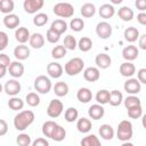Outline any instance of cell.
Segmentation results:
<instances>
[{
	"label": "cell",
	"instance_id": "obj_13",
	"mask_svg": "<svg viewBox=\"0 0 146 146\" xmlns=\"http://www.w3.org/2000/svg\"><path fill=\"white\" fill-rule=\"evenodd\" d=\"M95 63L97 65V68H102V70H105V68H108L112 64V59L110 57V55L105 54V52H100L96 56L95 58Z\"/></svg>",
	"mask_w": 146,
	"mask_h": 146
},
{
	"label": "cell",
	"instance_id": "obj_59",
	"mask_svg": "<svg viewBox=\"0 0 146 146\" xmlns=\"http://www.w3.org/2000/svg\"><path fill=\"white\" fill-rule=\"evenodd\" d=\"M121 1H122V0H113L112 2H113V3H121Z\"/></svg>",
	"mask_w": 146,
	"mask_h": 146
},
{
	"label": "cell",
	"instance_id": "obj_37",
	"mask_svg": "<svg viewBox=\"0 0 146 146\" xmlns=\"http://www.w3.org/2000/svg\"><path fill=\"white\" fill-rule=\"evenodd\" d=\"M123 104H124L125 108L129 110V108H131V107L141 105V102H140V99H139L137 96H135V95H130V96H128L127 98L123 99Z\"/></svg>",
	"mask_w": 146,
	"mask_h": 146
},
{
	"label": "cell",
	"instance_id": "obj_10",
	"mask_svg": "<svg viewBox=\"0 0 146 146\" xmlns=\"http://www.w3.org/2000/svg\"><path fill=\"white\" fill-rule=\"evenodd\" d=\"M124 91H127L128 94L130 95H136L138 92H140L141 90V84L139 83V81L137 79H133V78H130L128 79L125 82H124Z\"/></svg>",
	"mask_w": 146,
	"mask_h": 146
},
{
	"label": "cell",
	"instance_id": "obj_51",
	"mask_svg": "<svg viewBox=\"0 0 146 146\" xmlns=\"http://www.w3.org/2000/svg\"><path fill=\"white\" fill-rule=\"evenodd\" d=\"M137 80L139 81V83H146V68H140L137 72Z\"/></svg>",
	"mask_w": 146,
	"mask_h": 146
},
{
	"label": "cell",
	"instance_id": "obj_39",
	"mask_svg": "<svg viewBox=\"0 0 146 146\" xmlns=\"http://www.w3.org/2000/svg\"><path fill=\"white\" fill-rule=\"evenodd\" d=\"M15 3L13 0H0V11L8 15L11 14V11L14 10Z\"/></svg>",
	"mask_w": 146,
	"mask_h": 146
},
{
	"label": "cell",
	"instance_id": "obj_33",
	"mask_svg": "<svg viewBox=\"0 0 146 146\" xmlns=\"http://www.w3.org/2000/svg\"><path fill=\"white\" fill-rule=\"evenodd\" d=\"M65 137H66V130H65L62 125H59V124L57 123V125H56L55 130L52 131L50 138H51L52 140H55V141H62V140L65 139Z\"/></svg>",
	"mask_w": 146,
	"mask_h": 146
},
{
	"label": "cell",
	"instance_id": "obj_1",
	"mask_svg": "<svg viewBox=\"0 0 146 146\" xmlns=\"http://www.w3.org/2000/svg\"><path fill=\"white\" fill-rule=\"evenodd\" d=\"M34 119H35V115L32 111H30V110L21 111L14 117V127L16 130L23 131L33 123Z\"/></svg>",
	"mask_w": 146,
	"mask_h": 146
},
{
	"label": "cell",
	"instance_id": "obj_20",
	"mask_svg": "<svg viewBox=\"0 0 146 146\" xmlns=\"http://www.w3.org/2000/svg\"><path fill=\"white\" fill-rule=\"evenodd\" d=\"M99 16L104 19H108V18H112L115 14V8L113 5L111 3H104L100 6L99 8Z\"/></svg>",
	"mask_w": 146,
	"mask_h": 146
},
{
	"label": "cell",
	"instance_id": "obj_50",
	"mask_svg": "<svg viewBox=\"0 0 146 146\" xmlns=\"http://www.w3.org/2000/svg\"><path fill=\"white\" fill-rule=\"evenodd\" d=\"M10 63H11V62H10L9 56L6 55V54H3V52H0V65L8 68L9 65H10Z\"/></svg>",
	"mask_w": 146,
	"mask_h": 146
},
{
	"label": "cell",
	"instance_id": "obj_58",
	"mask_svg": "<svg viewBox=\"0 0 146 146\" xmlns=\"http://www.w3.org/2000/svg\"><path fill=\"white\" fill-rule=\"evenodd\" d=\"M121 146H135V145L132 143H130V141H123V144Z\"/></svg>",
	"mask_w": 146,
	"mask_h": 146
},
{
	"label": "cell",
	"instance_id": "obj_28",
	"mask_svg": "<svg viewBox=\"0 0 146 146\" xmlns=\"http://www.w3.org/2000/svg\"><path fill=\"white\" fill-rule=\"evenodd\" d=\"M49 29H51L52 31H55L56 33H58L59 35H62L64 32H66V30H67V24H66V22H65L64 19H55V21L51 23V25H50Z\"/></svg>",
	"mask_w": 146,
	"mask_h": 146
},
{
	"label": "cell",
	"instance_id": "obj_11",
	"mask_svg": "<svg viewBox=\"0 0 146 146\" xmlns=\"http://www.w3.org/2000/svg\"><path fill=\"white\" fill-rule=\"evenodd\" d=\"M139 55V50L136 46L133 44H130V46H127L123 48L122 50V57L127 60V62H132L135 60Z\"/></svg>",
	"mask_w": 146,
	"mask_h": 146
},
{
	"label": "cell",
	"instance_id": "obj_23",
	"mask_svg": "<svg viewBox=\"0 0 146 146\" xmlns=\"http://www.w3.org/2000/svg\"><path fill=\"white\" fill-rule=\"evenodd\" d=\"M76 98L80 103L87 104L92 99V92L89 88H80L76 92Z\"/></svg>",
	"mask_w": 146,
	"mask_h": 146
},
{
	"label": "cell",
	"instance_id": "obj_9",
	"mask_svg": "<svg viewBox=\"0 0 146 146\" xmlns=\"http://www.w3.org/2000/svg\"><path fill=\"white\" fill-rule=\"evenodd\" d=\"M96 34L100 39H108L112 35V26L107 22H99L96 25Z\"/></svg>",
	"mask_w": 146,
	"mask_h": 146
},
{
	"label": "cell",
	"instance_id": "obj_15",
	"mask_svg": "<svg viewBox=\"0 0 146 146\" xmlns=\"http://www.w3.org/2000/svg\"><path fill=\"white\" fill-rule=\"evenodd\" d=\"M63 71H64V68L59 63L52 62V63H49L47 65V73L49 74L50 78H54V79L60 78L63 74Z\"/></svg>",
	"mask_w": 146,
	"mask_h": 146
},
{
	"label": "cell",
	"instance_id": "obj_42",
	"mask_svg": "<svg viewBox=\"0 0 146 146\" xmlns=\"http://www.w3.org/2000/svg\"><path fill=\"white\" fill-rule=\"evenodd\" d=\"M48 15L47 14H44V13H39V14H36L34 17H33V24L35 25V26H39V27H41V26H44L46 24H47V22H48Z\"/></svg>",
	"mask_w": 146,
	"mask_h": 146
},
{
	"label": "cell",
	"instance_id": "obj_4",
	"mask_svg": "<svg viewBox=\"0 0 146 146\" xmlns=\"http://www.w3.org/2000/svg\"><path fill=\"white\" fill-rule=\"evenodd\" d=\"M52 11L58 17L70 18L74 14V7L68 2H58L52 7Z\"/></svg>",
	"mask_w": 146,
	"mask_h": 146
},
{
	"label": "cell",
	"instance_id": "obj_25",
	"mask_svg": "<svg viewBox=\"0 0 146 146\" xmlns=\"http://www.w3.org/2000/svg\"><path fill=\"white\" fill-rule=\"evenodd\" d=\"M100 137L105 140H111L113 137H114V129L112 128V125L107 124V123H104L99 127V130H98Z\"/></svg>",
	"mask_w": 146,
	"mask_h": 146
},
{
	"label": "cell",
	"instance_id": "obj_14",
	"mask_svg": "<svg viewBox=\"0 0 146 146\" xmlns=\"http://www.w3.org/2000/svg\"><path fill=\"white\" fill-rule=\"evenodd\" d=\"M24 65L18 62V60H15V62H11L9 67H8V71H9V74L15 78V79H18L21 78L23 74H24Z\"/></svg>",
	"mask_w": 146,
	"mask_h": 146
},
{
	"label": "cell",
	"instance_id": "obj_35",
	"mask_svg": "<svg viewBox=\"0 0 146 146\" xmlns=\"http://www.w3.org/2000/svg\"><path fill=\"white\" fill-rule=\"evenodd\" d=\"M56 125H57V123H56L55 121H51V120L46 121V122L42 124V133H43V136L50 138L52 131H54L55 128H56Z\"/></svg>",
	"mask_w": 146,
	"mask_h": 146
},
{
	"label": "cell",
	"instance_id": "obj_54",
	"mask_svg": "<svg viewBox=\"0 0 146 146\" xmlns=\"http://www.w3.org/2000/svg\"><path fill=\"white\" fill-rule=\"evenodd\" d=\"M135 5H136L137 9H139L141 13H144V10L146 9V1L145 0H137L135 2Z\"/></svg>",
	"mask_w": 146,
	"mask_h": 146
},
{
	"label": "cell",
	"instance_id": "obj_3",
	"mask_svg": "<svg viewBox=\"0 0 146 146\" xmlns=\"http://www.w3.org/2000/svg\"><path fill=\"white\" fill-rule=\"evenodd\" d=\"M83 67H84V62L79 57H74L65 64L64 71L67 75L74 76V75H78L79 73H81Z\"/></svg>",
	"mask_w": 146,
	"mask_h": 146
},
{
	"label": "cell",
	"instance_id": "obj_17",
	"mask_svg": "<svg viewBox=\"0 0 146 146\" xmlns=\"http://www.w3.org/2000/svg\"><path fill=\"white\" fill-rule=\"evenodd\" d=\"M21 23V19L19 17L16 15V14H8L3 17V25L7 27V29H16Z\"/></svg>",
	"mask_w": 146,
	"mask_h": 146
},
{
	"label": "cell",
	"instance_id": "obj_44",
	"mask_svg": "<svg viewBox=\"0 0 146 146\" xmlns=\"http://www.w3.org/2000/svg\"><path fill=\"white\" fill-rule=\"evenodd\" d=\"M25 100H26L27 105H30L31 107H35L40 104V97L36 92H29L25 97Z\"/></svg>",
	"mask_w": 146,
	"mask_h": 146
},
{
	"label": "cell",
	"instance_id": "obj_46",
	"mask_svg": "<svg viewBox=\"0 0 146 146\" xmlns=\"http://www.w3.org/2000/svg\"><path fill=\"white\" fill-rule=\"evenodd\" d=\"M70 27L75 32H80L84 27V22L82 18H73L70 23Z\"/></svg>",
	"mask_w": 146,
	"mask_h": 146
},
{
	"label": "cell",
	"instance_id": "obj_38",
	"mask_svg": "<svg viewBox=\"0 0 146 146\" xmlns=\"http://www.w3.org/2000/svg\"><path fill=\"white\" fill-rule=\"evenodd\" d=\"M8 107L13 111H19L24 107V100H22L19 97H11L8 100Z\"/></svg>",
	"mask_w": 146,
	"mask_h": 146
},
{
	"label": "cell",
	"instance_id": "obj_47",
	"mask_svg": "<svg viewBox=\"0 0 146 146\" xmlns=\"http://www.w3.org/2000/svg\"><path fill=\"white\" fill-rule=\"evenodd\" d=\"M143 115V107L141 105L139 106H135L128 110V116L131 119H139Z\"/></svg>",
	"mask_w": 146,
	"mask_h": 146
},
{
	"label": "cell",
	"instance_id": "obj_45",
	"mask_svg": "<svg viewBox=\"0 0 146 146\" xmlns=\"http://www.w3.org/2000/svg\"><path fill=\"white\" fill-rule=\"evenodd\" d=\"M16 143H17L18 146H30L32 144V139H31L30 135H27V133H21V135L17 136Z\"/></svg>",
	"mask_w": 146,
	"mask_h": 146
},
{
	"label": "cell",
	"instance_id": "obj_34",
	"mask_svg": "<svg viewBox=\"0 0 146 146\" xmlns=\"http://www.w3.org/2000/svg\"><path fill=\"white\" fill-rule=\"evenodd\" d=\"M78 47L81 51L87 52L92 48V40L89 36H82L79 41H78Z\"/></svg>",
	"mask_w": 146,
	"mask_h": 146
},
{
	"label": "cell",
	"instance_id": "obj_24",
	"mask_svg": "<svg viewBox=\"0 0 146 146\" xmlns=\"http://www.w3.org/2000/svg\"><path fill=\"white\" fill-rule=\"evenodd\" d=\"M123 36H124V40L125 41L132 43V42L137 41V39L139 38V31L136 27H133V26H129V27H127L124 30Z\"/></svg>",
	"mask_w": 146,
	"mask_h": 146
},
{
	"label": "cell",
	"instance_id": "obj_8",
	"mask_svg": "<svg viewBox=\"0 0 146 146\" xmlns=\"http://www.w3.org/2000/svg\"><path fill=\"white\" fill-rule=\"evenodd\" d=\"M44 5L43 0H25L23 2V8L27 14H35Z\"/></svg>",
	"mask_w": 146,
	"mask_h": 146
},
{
	"label": "cell",
	"instance_id": "obj_27",
	"mask_svg": "<svg viewBox=\"0 0 146 146\" xmlns=\"http://www.w3.org/2000/svg\"><path fill=\"white\" fill-rule=\"evenodd\" d=\"M133 10L130 8V7H128V6H123V7H121L120 9H119V11H117V16L123 21V22H130V21H132V18H133Z\"/></svg>",
	"mask_w": 146,
	"mask_h": 146
},
{
	"label": "cell",
	"instance_id": "obj_12",
	"mask_svg": "<svg viewBox=\"0 0 146 146\" xmlns=\"http://www.w3.org/2000/svg\"><path fill=\"white\" fill-rule=\"evenodd\" d=\"M83 78L86 81L88 82H96L99 80L100 78V72H99V68L95 67V66H90V67H87L84 71H83Z\"/></svg>",
	"mask_w": 146,
	"mask_h": 146
},
{
	"label": "cell",
	"instance_id": "obj_5",
	"mask_svg": "<svg viewBox=\"0 0 146 146\" xmlns=\"http://www.w3.org/2000/svg\"><path fill=\"white\" fill-rule=\"evenodd\" d=\"M51 81L46 75H39L34 80V89L40 94H48L51 90Z\"/></svg>",
	"mask_w": 146,
	"mask_h": 146
},
{
	"label": "cell",
	"instance_id": "obj_29",
	"mask_svg": "<svg viewBox=\"0 0 146 146\" xmlns=\"http://www.w3.org/2000/svg\"><path fill=\"white\" fill-rule=\"evenodd\" d=\"M123 102V95L121 91L119 90H112L110 91V100H108V104L111 106H119L121 105V103Z\"/></svg>",
	"mask_w": 146,
	"mask_h": 146
},
{
	"label": "cell",
	"instance_id": "obj_22",
	"mask_svg": "<svg viewBox=\"0 0 146 146\" xmlns=\"http://www.w3.org/2000/svg\"><path fill=\"white\" fill-rule=\"evenodd\" d=\"M29 42H30V46H31L32 48H34V49H40V48H42L43 44H44V36H43L41 33H33V34H31Z\"/></svg>",
	"mask_w": 146,
	"mask_h": 146
},
{
	"label": "cell",
	"instance_id": "obj_19",
	"mask_svg": "<svg viewBox=\"0 0 146 146\" xmlns=\"http://www.w3.org/2000/svg\"><path fill=\"white\" fill-rule=\"evenodd\" d=\"M119 71H120V73H121L122 76L131 78L136 73V66L131 62H124V63H122L120 65Z\"/></svg>",
	"mask_w": 146,
	"mask_h": 146
},
{
	"label": "cell",
	"instance_id": "obj_18",
	"mask_svg": "<svg viewBox=\"0 0 146 146\" xmlns=\"http://www.w3.org/2000/svg\"><path fill=\"white\" fill-rule=\"evenodd\" d=\"M14 56L18 60H24L30 57V48L25 44H19L14 49Z\"/></svg>",
	"mask_w": 146,
	"mask_h": 146
},
{
	"label": "cell",
	"instance_id": "obj_31",
	"mask_svg": "<svg viewBox=\"0 0 146 146\" xmlns=\"http://www.w3.org/2000/svg\"><path fill=\"white\" fill-rule=\"evenodd\" d=\"M81 146H102L100 140L96 135H88L81 139Z\"/></svg>",
	"mask_w": 146,
	"mask_h": 146
},
{
	"label": "cell",
	"instance_id": "obj_30",
	"mask_svg": "<svg viewBox=\"0 0 146 146\" xmlns=\"http://www.w3.org/2000/svg\"><path fill=\"white\" fill-rule=\"evenodd\" d=\"M54 92L56 96L58 97H64L68 94V86L66 82L64 81H59V82H56L55 86H54Z\"/></svg>",
	"mask_w": 146,
	"mask_h": 146
},
{
	"label": "cell",
	"instance_id": "obj_6",
	"mask_svg": "<svg viewBox=\"0 0 146 146\" xmlns=\"http://www.w3.org/2000/svg\"><path fill=\"white\" fill-rule=\"evenodd\" d=\"M64 110V105L59 99H51L47 107V114L49 117H58Z\"/></svg>",
	"mask_w": 146,
	"mask_h": 146
},
{
	"label": "cell",
	"instance_id": "obj_36",
	"mask_svg": "<svg viewBox=\"0 0 146 146\" xmlns=\"http://www.w3.org/2000/svg\"><path fill=\"white\" fill-rule=\"evenodd\" d=\"M96 100L99 105H104V104H108L110 100V91L106 89H102L98 90L96 94Z\"/></svg>",
	"mask_w": 146,
	"mask_h": 146
},
{
	"label": "cell",
	"instance_id": "obj_40",
	"mask_svg": "<svg viewBox=\"0 0 146 146\" xmlns=\"http://www.w3.org/2000/svg\"><path fill=\"white\" fill-rule=\"evenodd\" d=\"M66 56V49L63 44H58V46H55L52 49H51V57L55 58V59H60L63 57Z\"/></svg>",
	"mask_w": 146,
	"mask_h": 146
},
{
	"label": "cell",
	"instance_id": "obj_49",
	"mask_svg": "<svg viewBox=\"0 0 146 146\" xmlns=\"http://www.w3.org/2000/svg\"><path fill=\"white\" fill-rule=\"evenodd\" d=\"M8 42H9L8 34L6 32H3V31H0V52L7 48Z\"/></svg>",
	"mask_w": 146,
	"mask_h": 146
},
{
	"label": "cell",
	"instance_id": "obj_21",
	"mask_svg": "<svg viewBox=\"0 0 146 146\" xmlns=\"http://www.w3.org/2000/svg\"><path fill=\"white\" fill-rule=\"evenodd\" d=\"M30 31L26 29V27H17V30L15 31V38L16 40L21 43V44H24L25 42H27L30 40Z\"/></svg>",
	"mask_w": 146,
	"mask_h": 146
},
{
	"label": "cell",
	"instance_id": "obj_60",
	"mask_svg": "<svg viewBox=\"0 0 146 146\" xmlns=\"http://www.w3.org/2000/svg\"><path fill=\"white\" fill-rule=\"evenodd\" d=\"M2 89H3V87L1 86V83H0V94H1V91H2Z\"/></svg>",
	"mask_w": 146,
	"mask_h": 146
},
{
	"label": "cell",
	"instance_id": "obj_2",
	"mask_svg": "<svg viewBox=\"0 0 146 146\" xmlns=\"http://www.w3.org/2000/svg\"><path fill=\"white\" fill-rule=\"evenodd\" d=\"M133 135L132 123L128 120H123L119 123L117 130H116V137L121 141H129Z\"/></svg>",
	"mask_w": 146,
	"mask_h": 146
},
{
	"label": "cell",
	"instance_id": "obj_55",
	"mask_svg": "<svg viewBox=\"0 0 146 146\" xmlns=\"http://www.w3.org/2000/svg\"><path fill=\"white\" fill-rule=\"evenodd\" d=\"M137 21L140 25H146V13H139L137 15Z\"/></svg>",
	"mask_w": 146,
	"mask_h": 146
},
{
	"label": "cell",
	"instance_id": "obj_56",
	"mask_svg": "<svg viewBox=\"0 0 146 146\" xmlns=\"http://www.w3.org/2000/svg\"><path fill=\"white\" fill-rule=\"evenodd\" d=\"M139 47L143 50H146V34H141L139 35Z\"/></svg>",
	"mask_w": 146,
	"mask_h": 146
},
{
	"label": "cell",
	"instance_id": "obj_57",
	"mask_svg": "<svg viewBox=\"0 0 146 146\" xmlns=\"http://www.w3.org/2000/svg\"><path fill=\"white\" fill-rule=\"evenodd\" d=\"M7 71H8V68H7V67H5V66H1V65H0V79H2V78L7 74Z\"/></svg>",
	"mask_w": 146,
	"mask_h": 146
},
{
	"label": "cell",
	"instance_id": "obj_43",
	"mask_svg": "<svg viewBox=\"0 0 146 146\" xmlns=\"http://www.w3.org/2000/svg\"><path fill=\"white\" fill-rule=\"evenodd\" d=\"M63 46L65 47L66 50H67V49H68V50H74V49L76 48V46H78V41H76V39H75L73 35L68 34V35L65 36Z\"/></svg>",
	"mask_w": 146,
	"mask_h": 146
},
{
	"label": "cell",
	"instance_id": "obj_48",
	"mask_svg": "<svg viewBox=\"0 0 146 146\" xmlns=\"http://www.w3.org/2000/svg\"><path fill=\"white\" fill-rule=\"evenodd\" d=\"M46 39L48 40V42L50 43H56L59 41L60 39V35L58 33H56L55 31H52L51 29H48L47 30V33H46Z\"/></svg>",
	"mask_w": 146,
	"mask_h": 146
},
{
	"label": "cell",
	"instance_id": "obj_53",
	"mask_svg": "<svg viewBox=\"0 0 146 146\" xmlns=\"http://www.w3.org/2000/svg\"><path fill=\"white\" fill-rule=\"evenodd\" d=\"M7 132H8V123L3 119H0V137L5 136Z\"/></svg>",
	"mask_w": 146,
	"mask_h": 146
},
{
	"label": "cell",
	"instance_id": "obj_32",
	"mask_svg": "<svg viewBox=\"0 0 146 146\" xmlns=\"http://www.w3.org/2000/svg\"><path fill=\"white\" fill-rule=\"evenodd\" d=\"M81 15L86 18H89V17H92L95 14H96V7L94 3L91 2H87L84 5H82L81 7Z\"/></svg>",
	"mask_w": 146,
	"mask_h": 146
},
{
	"label": "cell",
	"instance_id": "obj_7",
	"mask_svg": "<svg viewBox=\"0 0 146 146\" xmlns=\"http://www.w3.org/2000/svg\"><path fill=\"white\" fill-rule=\"evenodd\" d=\"M21 83L16 80V79H11V80H8L6 83H5V87H3V90L8 95V96H11V97H15L16 95H18L21 92Z\"/></svg>",
	"mask_w": 146,
	"mask_h": 146
},
{
	"label": "cell",
	"instance_id": "obj_26",
	"mask_svg": "<svg viewBox=\"0 0 146 146\" xmlns=\"http://www.w3.org/2000/svg\"><path fill=\"white\" fill-rule=\"evenodd\" d=\"M91 128H92V123H91V121H90L89 119H87V117H81V119H79L78 122H76V129H78V131L81 132V133H87V132H89V131L91 130Z\"/></svg>",
	"mask_w": 146,
	"mask_h": 146
},
{
	"label": "cell",
	"instance_id": "obj_16",
	"mask_svg": "<svg viewBox=\"0 0 146 146\" xmlns=\"http://www.w3.org/2000/svg\"><path fill=\"white\" fill-rule=\"evenodd\" d=\"M88 114H89V116H90L92 120H99V119H102V117L104 116L105 110H104V107H103L102 105H99V104H94V105H91V106L89 107Z\"/></svg>",
	"mask_w": 146,
	"mask_h": 146
},
{
	"label": "cell",
	"instance_id": "obj_52",
	"mask_svg": "<svg viewBox=\"0 0 146 146\" xmlns=\"http://www.w3.org/2000/svg\"><path fill=\"white\" fill-rule=\"evenodd\" d=\"M32 146H49V143L46 138L40 137V138H36L35 140L32 141Z\"/></svg>",
	"mask_w": 146,
	"mask_h": 146
},
{
	"label": "cell",
	"instance_id": "obj_41",
	"mask_svg": "<svg viewBox=\"0 0 146 146\" xmlns=\"http://www.w3.org/2000/svg\"><path fill=\"white\" fill-rule=\"evenodd\" d=\"M64 117H65V120L67 121V122H74V121H76L78 120V117H79V112H78V110L75 108V107H68L66 111H65V113H64Z\"/></svg>",
	"mask_w": 146,
	"mask_h": 146
}]
</instances>
